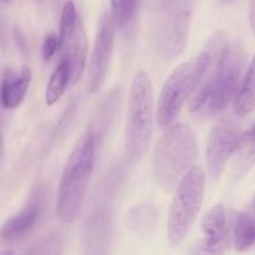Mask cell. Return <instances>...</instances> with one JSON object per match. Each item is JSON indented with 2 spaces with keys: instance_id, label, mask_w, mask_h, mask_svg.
I'll return each mask as SVG.
<instances>
[{
  "instance_id": "6da1fadb",
  "label": "cell",
  "mask_w": 255,
  "mask_h": 255,
  "mask_svg": "<svg viewBox=\"0 0 255 255\" xmlns=\"http://www.w3.org/2000/svg\"><path fill=\"white\" fill-rule=\"evenodd\" d=\"M95 163V136L87 130L75 143L59 185L56 214L64 223L77 219L82 209Z\"/></svg>"
},
{
  "instance_id": "7a4b0ae2",
  "label": "cell",
  "mask_w": 255,
  "mask_h": 255,
  "mask_svg": "<svg viewBox=\"0 0 255 255\" xmlns=\"http://www.w3.org/2000/svg\"><path fill=\"white\" fill-rule=\"evenodd\" d=\"M198 140L188 124L169 127L156 144L153 154V170L165 190H173L186 171L193 168L198 156Z\"/></svg>"
},
{
  "instance_id": "3957f363",
  "label": "cell",
  "mask_w": 255,
  "mask_h": 255,
  "mask_svg": "<svg viewBox=\"0 0 255 255\" xmlns=\"http://www.w3.org/2000/svg\"><path fill=\"white\" fill-rule=\"evenodd\" d=\"M153 85L146 73L139 72L131 83L125 131L127 155L131 163H136L145 155L153 133Z\"/></svg>"
},
{
  "instance_id": "277c9868",
  "label": "cell",
  "mask_w": 255,
  "mask_h": 255,
  "mask_svg": "<svg viewBox=\"0 0 255 255\" xmlns=\"http://www.w3.org/2000/svg\"><path fill=\"white\" fill-rule=\"evenodd\" d=\"M205 174L202 166L194 165L178 184L168 218V240L178 248L195 223L203 204Z\"/></svg>"
},
{
  "instance_id": "5b68a950",
  "label": "cell",
  "mask_w": 255,
  "mask_h": 255,
  "mask_svg": "<svg viewBox=\"0 0 255 255\" xmlns=\"http://www.w3.org/2000/svg\"><path fill=\"white\" fill-rule=\"evenodd\" d=\"M245 54L238 44H228L220 68L212 85L205 93L195 115L213 117L229 107L235 100L243 79Z\"/></svg>"
},
{
  "instance_id": "8992f818",
  "label": "cell",
  "mask_w": 255,
  "mask_h": 255,
  "mask_svg": "<svg viewBox=\"0 0 255 255\" xmlns=\"http://www.w3.org/2000/svg\"><path fill=\"white\" fill-rule=\"evenodd\" d=\"M197 84V64L183 63L164 83L156 108V122L160 128H169L190 99Z\"/></svg>"
},
{
  "instance_id": "52a82bcc",
  "label": "cell",
  "mask_w": 255,
  "mask_h": 255,
  "mask_svg": "<svg viewBox=\"0 0 255 255\" xmlns=\"http://www.w3.org/2000/svg\"><path fill=\"white\" fill-rule=\"evenodd\" d=\"M170 4L161 15L158 28V48L161 55L173 59L184 50L188 41L190 9L188 0Z\"/></svg>"
},
{
  "instance_id": "ba28073f",
  "label": "cell",
  "mask_w": 255,
  "mask_h": 255,
  "mask_svg": "<svg viewBox=\"0 0 255 255\" xmlns=\"http://www.w3.org/2000/svg\"><path fill=\"white\" fill-rule=\"evenodd\" d=\"M228 44L229 41L224 33L222 31L215 33L214 35L210 36L204 50L200 53L195 63L197 64V84H195V89L189 103V108L193 114L197 113L205 93L208 92L219 70Z\"/></svg>"
},
{
  "instance_id": "9c48e42d",
  "label": "cell",
  "mask_w": 255,
  "mask_h": 255,
  "mask_svg": "<svg viewBox=\"0 0 255 255\" xmlns=\"http://www.w3.org/2000/svg\"><path fill=\"white\" fill-rule=\"evenodd\" d=\"M239 138V130L230 120H220L213 127L207 145V165L210 178H219L234 153Z\"/></svg>"
},
{
  "instance_id": "30bf717a",
  "label": "cell",
  "mask_w": 255,
  "mask_h": 255,
  "mask_svg": "<svg viewBox=\"0 0 255 255\" xmlns=\"http://www.w3.org/2000/svg\"><path fill=\"white\" fill-rule=\"evenodd\" d=\"M115 28L117 26L113 20L112 14L105 13L100 19L97 38L94 41V49L90 58L89 79H88L90 93L98 92L107 77L113 45H114Z\"/></svg>"
},
{
  "instance_id": "8fae6325",
  "label": "cell",
  "mask_w": 255,
  "mask_h": 255,
  "mask_svg": "<svg viewBox=\"0 0 255 255\" xmlns=\"http://www.w3.org/2000/svg\"><path fill=\"white\" fill-rule=\"evenodd\" d=\"M227 248V215L223 205L218 204L203 218L202 237L191 248V255H224Z\"/></svg>"
},
{
  "instance_id": "7c38bea8",
  "label": "cell",
  "mask_w": 255,
  "mask_h": 255,
  "mask_svg": "<svg viewBox=\"0 0 255 255\" xmlns=\"http://www.w3.org/2000/svg\"><path fill=\"white\" fill-rule=\"evenodd\" d=\"M45 205V190H35L25 207L16 215L6 220L0 229V239L5 243H15L24 239L40 219Z\"/></svg>"
},
{
  "instance_id": "4fadbf2b",
  "label": "cell",
  "mask_w": 255,
  "mask_h": 255,
  "mask_svg": "<svg viewBox=\"0 0 255 255\" xmlns=\"http://www.w3.org/2000/svg\"><path fill=\"white\" fill-rule=\"evenodd\" d=\"M63 48L67 51L65 59L70 67V82L74 84L79 82L82 75L84 74L88 58V38L80 18L78 19L74 31Z\"/></svg>"
},
{
  "instance_id": "5bb4252c",
  "label": "cell",
  "mask_w": 255,
  "mask_h": 255,
  "mask_svg": "<svg viewBox=\"0 0 255 255\" xmlns=\"http://www.w3.org/2000/svg\"><path fill=\"white\" fill-rule=\"evenodd\" d=\"M31 82L30 68L23 67L21 72L16 74L13 70H6L4 74L0 99L1 104L6 109H15L25 98Z\"/></svg>"
},
{
  "instance_id": "9a60e30c",
  "label": "cell",
  "mask_w": 255,
  "mask_h": 255,
  "mask_svg": "<svg viewBox=\"0 0 255 255\" xmlns=\"http://www.w3.org/2000/svg\"><path fill=\"white\" fill-rule=\"evenodd\" d=\"M255 164V125L240 135L238 145L233 153V174L243 178Z\"/></svg>"
},
{
  "instance_id": "2e32d148",
  "label": "cell",
  "mask_w": 255,
  "mask_h": 255,
  "mask_svg": "<svg viewBox=\"0 0 255 255\" xmlns=\"http://www.w3.org/2000/svg\"><path fill=\"white\" fill-rule=\"evenodd\" d=\"M234 110L240 118L248 117L255 110V55L240 83L234 100Z\"/></svg>"
},
{
  "instance_id": "e0dca14e",
  "label": "cell",
  "mask_w": 255,
  "mask_h": 255,
  "mask_svg": "<svg viewBox=\"0 0 255 255\" xmlns=\"http://www.w3.org/2000/svg\"><path fill=\"white\" fill-rule=\"evenodd\" d=\"M233 242L238 252H245L255 245V210L252 207L238 215Z\"/></svg>"
},
{
  "instance_id": "ac0fdd59",
  "label": "cell",
  "mask_w": 255,
  "mask_h": 255,
  "mask_svg": "<svg viewBox=\"0 0 255 255\" xmlns=\"http://www.w3.org/2000/svg\"><path fill=\"white\" fill-rule=\"evenodd\" d=\"M69 83H70L69 63H68L67 59H63V60L60 61V64L56 67V69L53 72L50 79H49L48 87H46V93H45L46 104L50 105V107L55 104V103L60 99L61 95L65 93Z\"/></svg>"
},
{
  "instance_id": "d6986e66",
  "label": "cell",
  "mask_w": 255,
  "mask_h": 255,
  "mask_svg": "<svg viewBox=\"0 0 255 255\" xmlns=\"http://www.w3.org/2000/svg\"><path fill=\"white\" fill-rule=\"evenodd\" d=\"M139 0H110L112 18L120 30L129 28L135 20Z\"/></svg>"
},
{
  "instance_id": "ffe728a7",
  "label": "cell",
  "mask_w": 255,
  "mask_h": 255,
  "mask_svg": "<svg viewBox=\"0 0 255 255\" xmlns=\"http://www.w3.org/2000/svg\"><path fill=\"white\" fill-rule=\"evenodd\" d=\"M79 15L77 13V9L73 1H67L63 6L60 19V30H59V41H60V48L65 45L68 39L70 38L72 33L74 31L75 25L78 23Z\"/></svg>"
},
{
  "instance_id": "44dd1931",
  "label": "cell",
  "mask_w": 255,
  "mask_h": 255,
  "mask_svg": "<svg viewBox=\"0 0 255 255\" xmlns=\"http://www.w3.org/2000/svg\"><path fill=\"white\" fill-rule=\"evenodd\" d=\"M64 243L59 237H51L43 240L33 249L30 255H63Z\"/></svg>"
},
{
  "instance_id": "7402d4cb",
  "label": "cell",
  "mask_w": 255,
  "mask_h": 255,
  "mask_svg": "<svg viewBox=\"0 0 255 255\" xmlns=\"http://www.w3.org/2000/svg\"><path fill=\"white\" fill-rule=\"evenodd\" d=\"M60 49V41H59V36L56 34H49L45 36L43 44V58L44 60H50L54 56V54Z\"/></svg>"
},
{
  "instance_id": "603a6c76",
  "label": "cell",
  "mask_w": 255,
  "mask_h": 255,
  "mask_svg": "<svg viewBox=\"0 0 255 255\" xmlns=\"http://www.w3.org/2000/svg\"><path fill=\"white\" fill-rule=\"evenodd\" d=\"M249 21H250V26H252V30L254 31L255 34V0H250Z\"/></svg>"
},
{
  "instance_id": "cb8c5ba5",
  "label": "cell",
  "mask_w": 255,
  "mask_h": 255,
  "mask_svg": "<svg viewBox=\"0 0 255 255\" xmlns=\"http://www.w3.org/2000/svg\"><path fill=\"white\" fill-rule=\"evenodd\" d=\"M0 255H14V253L9 249H4L0 252Z\"/></svg>"
},
{
  "instance_id": "d4e9b609",
  "label": "cell",
  "mask_w": 255,
  "mask_h": 255,
  "mask_svg": "<svg viewBox=\"0 0 255 255\" xmlns=\"http://www.w3.org/2000/svg\"><path fill=\"white\" fill-rule=\"evenodd\" d=\"M235 0H222V3H224V4H232V3H234Z\"/></svg>"
},
{
  "instance_id": "484cf974",
  "label": "cell",
  "mask_w": 255,
  "mask_h": 255,
  "mask_svg": "<svg viewBox=\"0 0 255 255\" xmlns=\"http://www.w3.org/2000/svg\"><path fill=\"white\" fill-rule=\"evenodd\" d=\"M176 1H183V0H166V3H176Z\"/></svg>"
},
{
  "instance_id": "4316f807",
  "label": "cell",
  "mask_w": 255,
  "mask_h": 255,
  "mask_svg": "<svg viewBox=\"0 0 255 255\" xmlns=\"http://www.w3.org/2000/svg\"><path fill=\"white\" fill-rule=\"evenodd\" d=\"M252 208H253V209H254V210H255V199H254V203H253V205H252Z\"/></svg>"
},
{
  "instance_id": "83f0119b",
  "label": "cell",
  "mask_w": 255,
  "mask_h": 255,
  "mask_svg": "<svg viewBox=\"0 0 255 255\" xmlns=\"http://www.w3.org/2000/svg\"><path fill=\"white\" fill-rule=\"evenodd\" d=\"M3 1H9V0H3Z\"/></svg>"
}]
</instances>
